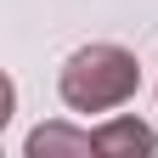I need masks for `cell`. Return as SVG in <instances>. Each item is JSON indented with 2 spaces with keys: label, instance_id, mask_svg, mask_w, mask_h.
I'll use <instances>...</instances> for the list:
<instances>
[{
  "label": "cell",
  "instance_id": "obj_1",
  "mask_svg": "<svg viewBox=\"0 0 158 158\" xmlns=\"http://www.w3.org/2000/svg\"><path fill=\"white\" fill-rule=\"evenodd\" d=\"M62 102L73 113H107V107H124L135 85H141V68L124 45H79L68 62H62Z\"/></svg>",
  "mask_w": 158,
  "mask_h": 158
},
{
  "label": "cell",
  "instance_id": "obj_2",
  "mask_svg": "<svg viewBox=\"0 0 158 158\" xmlns=\"http://www.w3.org/2000/svg\"><path fill=\"white\" fill-rule=\"evenodd\" d=\"M96 152H107V158H135V152H158V135L152 124H141V118H113V124L96 130Z\"/></svg>",
  "mask_w": 158,
  "mask_h": 158
},
{
  "label": "cell",
  "instance_id": "obj_3",
  "mask_svg": "<svg viewBox=\"0 0 158 158\" xmlns=\"http://www.w3.org/2000/svg\"><path fill=\"white\" fill-rule=\"evenodd\" d=\"M45 152H96V130H68V124H40L28 135V158H45Z\"/></svg>",
  "mask_w": 158,
  "mask_h": 158
}]
</instances>
